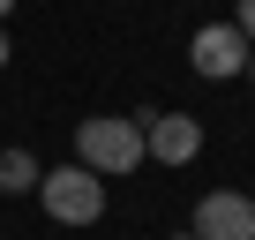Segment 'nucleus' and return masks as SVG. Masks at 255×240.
<instances>
[{"instance_id":"1","label":"nucleus","mask_w":255,"mask_h":240,"mask_svg":"<svg viewBox=\"0 0 255 240\" xmlns=\"http://www.w3.org/2000/svg\"><path fill=\"white\" fill-rule=\"evenodd\" d=\"M75 165L98 180H128L143 165V120L135 113H90L75 120Z\"/></svg>"},{"instance_id":"2","label":"nucleus","mask_w":255,"mask_h":240,"mask_svg":"<svg viewBox=\"0 0 255 240\" xmlns=\"http://www.w3.org/2000/svg\"><path fill=\"white\" fill-rule=\"evenodd\" d=\"M105 203H113V195H105V180H98V173H83L75 158H68V165H53V173H38V210H45L53 225H98V218H105Z\"/></svg>"},{"instance_id":"3","label":"nucleus","mask_w":255,"mask_h":240,"mask_svg":"<svg viewBox=\"0 0 255 240\" xmlns=\"http://www.w3.org/2000/svg\"><path fill=\"white\" fill-rule=\"evenodd\" d=\"M143 120V165L158 158V165H195L203 158V120L195 113H180V105H165V113H135Z\"/></svg>"},{"instance_id":"4","label":"nucleus","mask_w":255,"mask_h":240,"mask_svg":"<svg viewBox=\"0 0 255 240\" xmlns=\"http://www.w3.org/2000/svg\"><path fill=\"white\" fill-rule=\"evenodd\" d=\"M188 240H255V195L240 188H210L188 218Z\"/></svg>"},{"instance_id":"5","label":"nucleus","mask_w":255,"mask_h":240,"mask_svg":"<svg viewBox=\"0 0 255 240\" xmlns=\"http://www.w3.org/2000/svg\"><path fill=\"white\" fill-rule=\"evenodd\" d=\"M188 68H195L203 83H233V75L248 68V38H240L233 23H203V30L188 38Z\"/></svg>"},{"instance_id":"6","label":"nucleus","mask_w":255,"mask_h":240,"mask_svg":"<svg viewBox=\"0 0 255 240\" xmlns=\"http://www.w3.org/2000/svg\"><path fill=\"white\" fill-rule=\"evenodd\" d=\"M0 188L8 195H38V158L30 150H0Z\"/></svg>"},{"instance_id":"7","label":"nucleus","mask_w":255,"mask_h":240,"mask_svg":"<svg viewBox=\"0 0 255 240\" xmlns=\"http://www.w3.org/2000/svg\"><path fill=\"white\" fill-rule=\"evenodd\" d=\"M225 23H233V30H240V38L255 45V0H233V15H225Z\"/></svg>"},{"instance_id":"8","label":"nucleus","mask_w":255,"mask_h":240,"mask_svg":"<svg viewBox=\"0 0 255 240\" xmlns=\"http://www.w3.org/2000/svg\"><path fill=\"white\" fill-rule=\"evenodd\" d=\"M8 15H15V0H0V30H8Z\"/></svg>"},{"instance_id":"9","label":"nucleus","mask_w":255,"mask_h":240,"mask_svg":"<svg viewBox=\"0 0 255 240\" xmlns=\"http://www.w3.org/2000/svg\"><path fill=\"white\" fill-rule=\"evenodd\" d=\"M240 75H248V83H255V45H248V68H240Z\"/></svg>"},{"instance_id":"10","label":"nucleus","mask_w":255,"mask_h":240,"mask_svg":"<svg viewBox=\"0 0 255 240\" xmlns=\"http://www.w3.org/2000/svg\"><path fill=\"white\" fill-rule=\"evenodd\" d=\"M0 68H8V30H0Z\"/></svg>"},{"instance_id":"11","label":"nucleus","mask_w":255,"mask_h":240,"mask_svg":"<svg viewBox=\"0 0 255 240\" xmlns=\"http://www.w3.org/2000/svg\"><path fill=\"white\" fill-rule=\"evenodd\" d=\"M173 240H188V233H173Z\"/></svg>"}]
</instances>
